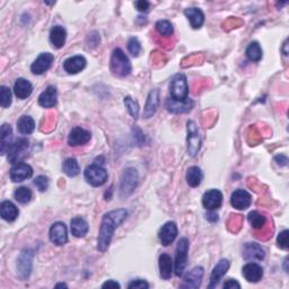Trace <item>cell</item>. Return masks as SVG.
Returning <instances> with one entry per match:
<instances>
[{"instance_id":"obj_1","label":"cell","mask_w":289,"mask_h":289,"mask_svg":"<svg viewBox=\"0 0 289 289\" xmlns=\"http://www.w3.org/2000/svg\"><path fill=\"white\" fill-rule=\"evenodd\" d=\"M128 217L126 209H117L110 212H106L102 219L99 238H97V250L105 252L112 241L114 230L121 225Z\"/></svg>"},{"instance_id":"obj_2","label":"cell","mask_w":289,"mask_h":289,"mask_svg":"<svg viewBox=\"0 0 289 289\" xmlns=\"http://www.w3.org/2000/svg\"><path fill=\"white\" fill-rule=\"evenodd\" d=\"M110 68L114 76L117 77H127L130 75L132 70L130 60L121 49H114L113 50L110 61Z\"/></svg>"},{"instance_id":"obj_3","label":"cell","mask_w":289,"mask_h":289,"mask_svg":"<svg viewBox=\"0 0 289 289\" xmlns=\"http://www.w3.org/2000/svg\"><path fill=\"white\" fill-rule=\"evenodd\" d=\"M170 92H171V99L175 101L183 102L186 99H189L188 82H186V77L183 74H177L172 78Z\"/></svg>"},{"instance_id":"obj_4","label":"cell","mask_w":289,"mask_h":289,"mask_svg":"<svg viewBox=\"0 0 289 289\" xmlns=\"http://www.w3.org/2000/svg\"><path fill=\"white\" fill-rule=\"evenodd\" d=\"M138 179H139V176H138L136 168L129 167L124 171L121 177V183H120V194H121L122 198L129 197V195L132 194L138 185Z\"/></svg>"},{"instance_id":"obj_5","label":"cell","mask_w":289,"mask_h":289,"mask_svg":"<svg viewBox=\"0 0 289 289\" xmlns=\"http://www.w3.org/2000/svg\"><path fill=\"white\" fill-rule=\"evenodd\" d=\"M188 253H189V239L186 237H182L176 246V253H175V274L177 277H181L183 274L186 261H188Z\"/></svg>"},{"instance_id":"obj_6","label":"cell","mask_w":289,"mask_h":289,"mask_svg":"<svg viewBox=\"0 0 289 289\" xmlns=\"http://www.w3.org/2000/svg\"><path fill=\"white\" fill-rule=\"evenodd\" d=\"M84 174H85L86 181L93 186L103 185L105 182L108 181L109 177V174L105 168L99 165V164H92V165L87 166Z\"/></svg>"},{"instance_id":"obj_7","label":"cell","mask_w":289,"mask_h":289,"mask_svg":"<svg viewBox=\"0 0 289 289\" xmlns=\"http://www.w3.org/2000/svg\"><path fill=\"white\" fill-rule=\"evenodd\" d=\"M201 148V137L198 131L194 121L188 122V154L191 157H195Z\"/></svg>"},{"instance_id":"obj_8","label":"cell","mask_w":289,"mask_h":289,"mask_svg":"<svg viewBox=\"0 0 289 289\" xmlns=\"http://www.w3.org/2000/svg\"><path fill=\"white\" fill-rule=\"evenodd\" d=\"M29 149V140L26 138H20L15 142H13L10 150H8V161L12 164L21 163V159L26 156V152Z\"/></svg>"},{"instance_id":"obj_9","label":"cell","mask_w":289,"mask_h":289,"mask_svg":"<svg viewBox=\"0 0 289 289\" xmlns=\"http://www.w3.org/2000/svg\"><path fill=\"white\" fill-rule=\"evenodd\" d=\"M49 236H50L51 242L56 245H65L68 242V232H67L66 225L61 221L53 224L50 228Z\"/></svg>"},{"instance_id":"obj_10","label":"cell","mask_w":289,"mask_h":289,"mask_svg":"<svg viewBox=\"0 0 289 289\" xmlns=\"http://www.w3.org/2000/svg\"><path fill=\"white\" fill-rule=\"evenodd\" d=\"M221 203H223V193H221L219 190L211 189L208 190L207 192L203 194L202 204L208 210H216V209L220 208Z\"/></svg>"},{"instance_id":"obj_11","label":"cell","mask_w":289,"mask_h":289,"mask_svg":"<svg viewBox=\"0 0 289 289\" xmlns=\"http://www.w3.org/2000/svg\"><path fill=\"white\" fill-rule=\"evenodd\" d=\"M33 175V168L26 163H17L11 170V179L15 183L23 182Z\"/></svg>"},{"instance_id":"obj_12","label":"cell","mask_w":289,"mask_h":289,"mask_svg":"<svg viewBox=\"0 0 289 289\" xmlns=\"http://www.w3.org/2000/svg\"><path fill=\"white\" fill-rule=\"evenodd\" d=\"M32 262H33V252L31 250H24L17 260V269L21 277L25 279L28 278L32 271Z\"/></svg>"},{"instance_id":"obj_13","label":"cell","mask_w":289,"mask_h":289,"mask_svg":"<svg viewBox=\"0 0 289 289\" xmlns=\"http://www.w3.org/2000/svg\"><path fill=\"white\" fill-rule=\"evenodd\" d=\"M92 135L90 131L85 130L81 127L74 128L73 130L70 131L68 136V144L71 147H77V146H82L87 144L88 141L91 140Z\"/></svg>"},{"instance_id":"obj_14","label":"cell","mask_w":289,"mask_h":289,"mask_svg":"<svg viewBox=\"0 0 289 289\" xmlns=\"http://www.w3.org/2000/svg\"><path fill=\"white\" fill-rule=\"evenodd\" d=\"M203 268L202 266H195L188 273L185 274L183 279V283L181 284L182 288H194L197 289L201 284V280L203 278Z\"/></svg>"},{"instance_id":"obj_15","label":"cell","mask_w":289,"mask_h":289,"mask_svg":"<svg viewBox=\"0 0 289 289\" xmlns=\"http://www.w3.org/2000/svg\"><path fill=\"white\" fill-rule=\"evenodd\" d=\"M230 203L234 208L238 209V210H245L252 203L251 194L245 190H236L233 192L232 197H230Z\"/></svg>"},{"instance_id":"obj_16","label":"cell","mask_w":289,"mask_h":289,"mask_svg":"<svg viewBox=\"0 0 289 289\" xmlns=\"http://www.w3.org/2000/svg\"><path fill=\"white\" fill-rule=\"evenodd\" d=\"M264 256V250L257 243H246L243 247V257L246 261H262Z\"/></svg>"},{"instance_id":"obj_17","label":"cell","mask_w":289,"mask_h":289,"mask_svg":"<svg viewBox=\"0 0 289 289\" xmlns=\"http://www.w3.org/2000/svg\"><path fill=\"white\" fill-rule=\"evenodd\" d=\"M53 60H55V57H53L51 53H41V55L38 57V59L31 66V70H32V73L35 75H42L43 73H46L47 70H49Z\"/></svg>"},{"instance_id":"obj_18","label":"cell","mask_w":289,"mask_h":289,"mask_svg":"<svg viewBox=\"0 0 289 289\" xmlns=\"http://www.w3.org/2000/svg\"><path fill=\"white\" fill-rule=\"evenodd\" d=\"M159 241H161L162 245L168 246L170 244L174 242V239L177 236V226L173 221H168V223L164 224L163 227L159 230Z\"/></svg>"},{"instance_id":"obj_19","label":"cell","mask_w":289,"mask_h":289,"mask_svg":"<svg viewBox=\"0 0 289 289\" xmlns=\"http://www.w3.org/2000/svg\"><path fill=\"white\" fill-rule=\"evenodd\" d=\"M229 261L226 260V259H221L217 265L213 268L211 275H210V282L208 284V288H215L217 284L219 283L220 279L224 277V275L227 273V271L229 269Z\"/></svg>"},{"instance_id":"obj_20","label":"cell","mask_w":289,"mask_h":289,"mask_svg":"<svg viewBox=\"0 0 289 289\" xmlns=\"http://www.w3.org/2000/svg\"><path fill=\"white\" fill-rule=\"evenodd\" d=\"M243 277L245 278L248 282H259L263 277V269L262 266L254 262H250L243 266Z\"/></svg>"},{"instance_id":"obj_21","label":"cell","mask_w":289,"mask_h":289,"mask_svg":"<svg viewBox=\"0 0 289 289\" xmlns=\"http://www.w3.org/2000/svg\"><path fill=\"white\" fill-rule=\"evenodd\" d=\"M194 102L191 99H186L183 102L175 101L173 99H168L166 102V108L170 111L171 113L174 114H182V113H188L191 110L193 109Z\"/></svg>"},{"instance_id":"obj_22","label":"cell","mask_w":289,"mask_h":289,"mask_svg":"<svg viewBox=\"0 0 289 289\" xmlns=\"http://www.w3.org/2000/svg\"><path fill=\"white\" fill-rule=\"evenodd\" d=\"M86 59L83 56L70 57L64 62V69L66 73L70 75H75L81 73V71L86 67Z\"/></svg>"},{"instance_id":"obj_23","label":"cell","mask_w":289,"mask_h":289,"mask_svg":"<svg viewBox=\"0 0 289 289\" xmlns=\"http://www.w3.org/2000/svg\"><path fill=\"white\" fill-rule=\"evenodd\" d=\"M158 105H159V91L158 90L150 91V93L148 94V97H147V101H146L144 118H146V119L152 118L153 115L156 113V111L158 109Z\"/></svg>"},{"instance_id":"obj_24","label":"cell","mask_w":289,"mask_h":289,"mask_svg":"<svg viewBox=\"0 0 289 289\" xmlns=\"http://www.w3.org/2000/svg\"><path fill=\"white\" fill-rule=\"evenodd\" d=\"M33 92V86L32 84H31L28 79H24V78H19L15 83V86H14V93L17 99L20 100H25L28 99V97L31 96Z\"/></svg>"},{"instance_id":"obj_25","label":"cell","mask_w":289,"mask_h":289,"mask_svg":"<svg viewBox=\"0 0 289 289\" xmlns=\"http://www.w3.org/2000/svg\"><path fill=\"white\" fill-rule=\"evenodd\" d=\"M13 130L10 124H3L2 131H0V153L5 155L10 150L11 146L13 145Z\"/></svg>"},{"instance_id":"obj_26","label":"cell","mask_w":289,"mask_h":289,"mask_svg":"<svg viewBox=\"0 0 289 289\" xmlns=\"http://www.w3.org/2000/svg\"><path fill=\"white\" fill-rule=\"evenodd\" d=\"M39 104L46 109L53 108L57 104V88L55 86H49L39 96Z\"/></svg>"},{"instance_id":"obj_27","label":"cell","mask_w":289,"mask_h":289,"mask_svg":"<svg viewBox=\"0 0 289 289\" xmlns=\"http://www.w3.org/2000/svg\"><path fill=\"white\" fill-rule=\"evenodd\" d=\"M0 213H2L3 219H5L8 223L16 220L17 217L20 215L19 208H17L12 201H3L2 206H0Z\"/></svg>"},{"instance_id":"obj_28","label":"cell","mask_w":289,"mask_h":289,"mask_svg":"<svg viewBox=\"0 0 289 289\" xmlns=\"http://www.w3.org/2000/svg\"><path fill=\"white\" fill-rule=\"evenodd\" d=\"M173 270H174V263H173L172 257L166 254V253H163V254L159 256V271H161V277L163 279H170L173 274Z\"/></svg>"},{"instance_id":"obj_29","label":"cell","mask_w":289,"mask_h":289,"mask_svg":"<svg viewBox=\"0 0 289 289\" xmlns=\"http://www.w3.org/2000/svg\"><path fill=\"white\" fill-rule=\"evenodd\" d=\"M67 39V32L65 28L60 25L53 26L50 31V41L53 44V47L57 49H61L65 46Z\"/></svg>"},{"instance_id":"obj_30","label":"cell","mask_w":289,"mask_h":289,"mask_svg":"<svg viewBox=\"0 0 289 289\" xmlns=\"http://www.w3.org/2000/svg\"><path fill=\"white\" fill-rule=\"evenodd\" d=\"M70 228L75 237H84L88 232V224L83 217H75L70 221Z\"/></svg>"},{"instance_id":"obj_31","label":"cell","mask_w":289,"mask_h":289,"mask_svg":"<svg viewBox=\"0 0 289 289\" xmlns=\"http://www.w3.org/2000/svg\"><path fill=\"white\" fill-rule=\"evenodd\" d=\"M184 14L186 17H188L190 24L193 29H200L203 25L204 15L202 11L199 10V8H195V7L188 8V10H185Z\"/></svg>"},{"instance_id":"obj_32","label":"cell","mask_w":289,"mask_h":289,"mask_svg":"<svg viewBox=\"0 0 289 289\" xmlns=\"http://www.w3.org/2000/svg\"><path fill=\"white\" fill-rule=\"evenodd\" d=\"M203 174L198 166H191L190 168H188V172H186V181H188V184L190 186L197 188V186L201 184Z\"/></svg>"},{"instance_id":"obj_33","label":"cell","mask_w":289,"mask_h":289,"mask_svg":"<svg viewBox=\"0 0 289 289\" xmlns=\"http://www.w3.org/2000/svg\"><path fill=\"white\" fill-rule=\"evenodd\" d=\"M17 129L22 135H31L35 129L34 120L28 115H24L17 121Z\"/></svg>"},{"instance_id":"obj_34","label":"cell","mask_w":289,"mask_h":289,"mask_svg":"<svg viewBox=\"0 0 289 289\" xmlns=\"http://www.w3.org/2000/svg\"><path fill=\"white\" fill-rule=\"evenodd\" d=\"M62 170H64L65 174H67L70 177L77 176L81 172V167H79V164L75 158H67L64 165H62Z\"/></svg>"},{"instance_id":"obj_35","label":"cell","mask_w":289,"mask_h":289,"mask_svg":"<svg viewBox=\"0 0 289 289\" xmlns=\"http://www.w3.org/2000/svg\"><path fill=\"white\" fill-rule=\"evenodd\" d=\"M248 221L254 229H262L265 226L266 218L259 211H251L247 216Z\"/></svg>"},{"instance_id":"obj_36","label":"cell","mask_w":289,"mask_h":289,"mask_svg":"<svg viewBox=\"0 0 289 289\" xmlns=\"http://www.w3.org/2000/svg\"><path fill=\"white\" fill-rule=\"evenodd\" d=\"M246 57L251 61L257 62L262 59V49L257 42H252L246 49Z\"/></svg>"},{"instance_id":"obj_37","label":"cell","mask_w":289,"mask_h":289,"mask_svg":"<svg viewBox=\"0 0 289 289\" xmlns=\"http://www.w3.org/2000/svg\"><path fill=\"white\" fill-rule=\"evenodd\" d=\"M32 195H33L32 191H31V189L26 188V186H22V188L16 189L14 193L16 201H19L22 204L29 203L31 201V199H32Z\"/></svg>"},{"instance_id":"obj_38","label":"cell","mask_w":289,"mask_h":289,"mask_svg":"<svg viewBox=\"0 0 289 289\" xmlns=\"http://www.w3.org/2000/svg\"><path fill=\"white\" fill-rule=\"evenodd\" d=\"M124 105L128 110V112L130 113L131 117L137 120L139 118V105H138L137 102L132 99L130 96L124 97Z\"/></svg>"},{"instance_id":"obj_39","label":"cell","mask_w":289,"mask_h":289,"mask_svg":"<svg viewBox=\"0 0 289 289\" xmlns=\"http://www.w3.org/2000/svg\"><path fill=\"white\" fill-rule=\"evenodd\" d=\"M157 32L162 35V37H171L173 34V25L166 20L158 21L156 23Z\"/></svg>"},{"instance_id":"obj_40","label":"cell","mask_w":289,"mask_h":289,"mask_svg":"<svg viewBox=\"0 0 289 289\" xmlns=\"http://www.w3.org/2000/svg\"><path fill=\"white\" fill-rule=\"evenodd\" d=\"M12 104V91L6 86L0 87V105L3 108H10Z\"/></svg>"},{"instance_id":"obj_41","label":"cell","mask_w":289,"mask_h":289,"mask_svg":"<svg viewBox=\"0 0 289 289\" xmlns=\"http://www.w3.org/2000/svg\"><path fill=\"white\" fill-rule=\"evenodd\" d=\"M128 50L131 53L132 56H139L141 51V44L138 41L137 38H130L128 41Z\"/></svg>"},{"instance_id":"obj_42","label":"cell","mask_w":289,"mask_h":289,"mask_svg":"<svg viewBox=\"0 0 289 289\" xmlns=\"http://www.w3.org/2000/svg\"><path fill=\"white\" fill-rule=\"evenodd\" d=\"M34 184L39 189V191L44 192V191H47L49 188V179L47 176L40 175L34 180Z\"/></svg>"},{"instance_id":"obj_43","label":"cell","mask_w":289,"mask_h":289,"mask_svg":"<svg viewBox=\"0 0 289 289\" xmlns=\"http://www.w3.org/2000/svg\"><path fill=\"white\" fill-rule=\"evenodd\" d=\"M278 246L282 250H288V230L284 229L278 235L277 238Z\"/></svg>"},{"instance_id":"obj_44","label":"cell","mask_w":289,"mask_h":289,"mask_svg":"<svg viewBox=\"0 0 289 289\" xmlns=\"http://www.w3.org/2000/svg\"><path fill=\"white\" fill-rule=\"evenodd\" d=\"M128 288H140V289H148L149 283L145 281L144 279H136L128 284Z\"/></svg>"},{"instance_id":"obj_45","label":"cell","mask_w":289,"mask_h":289,"mask_svg":"<svg viewBox=\"0 0 289 289\" xmlns=\"http://www.w3.org/2000/svg\"><path fill=\"white\" fill-rule=\"evenodd\" d=\"M135 5H136L138 11L141 12V13H146V12H148L150 4L148 2H145V0H139V2H137Z\"/></svg>"},{"instance_id":"obj_46","label":"cell","mask_w":289,"mask_h":289,"mask_svg":"<svg viewBox=\"0 0 289 289\" xmlns=\"http://www.w3.org/2000/svg\"><path fill=\"white\" fill-rule=\"evenodd\" d=\"M224 288L225 289H235V288H241V284H239L236 280H234V279H229L227 280L224 283Z\"/></svg>"},{"instance_id":"obj_47","label":"cell","mask_w":289,"mask_h":289,"mask_svg":"<svg viewBox=\"0 0 289 289\" xmlns=\"http://www.w3.org/2000/svg\"><path fill=\"white\" fill-rule=\"evenodd\" d=\"M275 162H277L279 165L281 166H286L287 163H288V158L284 156V155H278V156H275Z\"/></svg>"},{"instance_id":"obj_48","label":"cell","mask_w":289,"mask_h":289,"mask_svg":"<svg viewBox=\"0 0 289 289\" xmlns=\"http://www.w3.org/2000/svg\"><path fill=\"white\" fill-rule=\"evenodd\" d=\"M102 287L103 288H108V287L109 288H120V284L117 281H114V280H109V281H106L102 284Z\"/></svg>"},{"instance_id":"obj_49","label":"cell","mask_w":289,"mask_h":289,"mask_svg":"<svg viewBox=\"0 0 289 289\" xmlns=\"http://www.w3.org/2000/svg\"><path fill=\"white\" fill-rule=\"evenodd\" d=\"M207 219L210 220V221H217V220H218V216H217L216 213L209 212L208 215H207Z\"/></svg>"},{"instance_id":"obj_50","label":"cell","mask_w":289,"mask_h":289,"mask_svg":"<svg viewBox=\"0 0 289 289\" xmlns=\"http://www.w3.org/2000/svg\"><path fill=\"white\" fill-rule=\"evenodd\" d=\"M56 287H57V288H59V287H65V288H67V284H66V283H58Z\"/></svg>"}]
</instances>
